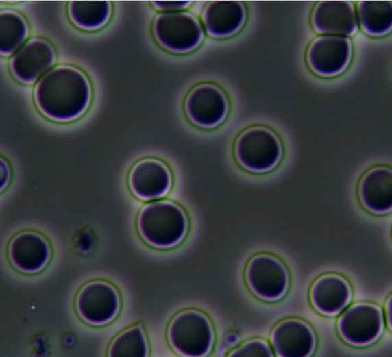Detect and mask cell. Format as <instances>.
<instances>
[{"label": "cell", "instance_id": "cb8c5ba5", "mask_svg": "<svg viewBox=\"0 0 392 357\" xmlns=\"http://www.w3.org/2000/svg\"><path fill=\"white\" fill-rule=\"evenodd\" d=\"M191 4V1H154L152 5L162 12L181 11Z\"/></svg>", "mask_w": 392, "mask_h": 357}, {"label": "cell", "instance_id": "9c48e42d", "mask_svg": "<svg viewBox=\"0 0 392 357\" xmlns=\"http://www.w3.org/2000/svg\"><path fill=\"white\" fill-rule=\"evenodd\" d=\"M75 306L84 321L93 325H102L111 322L117 316L121 300L117 290L112 284L95 280L80 289Z\"/></svg>", "mask_w": 392, "mask_h": 357}, {"label": "cell", "instance_id": "30bf717a", "mask_svg": "<svg viewBox=\"0 0 392 357\" xmlns=\"http://www.w3.org/2000/svg\"><path fill=\"white\" fill-rule=\"evenodd\" d=\"M352 45L347 36L322 35L310 45L306 54L307 63L316 74L326 77L343 72L351 61Z\"/></svg>", "mask_w": 392, "mask_h": 357}, {"label": "cell", "instance_id": "8992f818", "mask_svg": "<svg viewBox=\"0 0 392 357\" xmlns=\"http://www.w3.org/2000/svg\"><path fill=\"white\" fill-rule=\"evenodd\" d=\"M245 277L251 291L267 301L282 299L289 288L287 267L280 259L271 254L254 256L246 266Z\"/></svg>", "mask_w": 392, "mask_h": 357}, {"label": "cell", "instance_id": "44dd1931", "mask_svg": "<svg viewBox=\"0 0 392 357\" xmlns=\"http://www.w3.org/2000/svg\"><path fill=\"white\" fill-rule=\"evenodd\" d=\"M29 27L25 18L13 9L0 12V51L3 56L13 55L25 42Z\"/></svg>", "mask_w": 392, "mask_h": 357}, {"label": "cell", "instance_id": "8fae6325", "mask_svg": "<svg viewBox=\"0 0 392 357\" xmlns=\"http://www.w3.org/2000/svg\"><path fill=\"white\" fill-rule=\"evenodd\" d=\"M173 175L162 160L148 157L137 161L128 175L132 193L143 200H155L166 195L172 188Z\"/></svg>", "mask_w": 392, "mask_h": 357}, {"label": "cell", "instance_id": "4fadbf2b", "mask_svg": "<svg viewBox=\"0 0 392 357\" xmlns=\"http://www.w3.org/2000/svg\"><path fill=\"white\" fill-rule=\"evenodd\" d=\"M271 347L279 357H308L317 346L313 328L299 318H287L280 321L271 334Z\"/></svg>", "mask_w": 392, "mask_h": 357}, {"label": "cell", "instance_id": "7a4b0ae2", "mask_svg": "<svg viewBox=\"0 0 392 357\" xmlns=\"http://www.w3.org/2000/svg\"><path fill=\"white\" fill-rule=\"evenodd\" d=\"M137 228L148 245L159 249H170L186 238L189 220L186 211L178 203L160 199L149 202L140 209Z\"/></svg>", "mask_w": 392, "mask_h": 357}, {"label": "cell", "instance_id": "ba28073f", "mask_svg": "<svg viewBox=\"0 0 392 357\" xmlns=\"http://www.w3.org/2000/svg\"><path fill=\"white\" fill-rule=\"evenodd\" d=\"M184 109L191 123L198 127L210 130L225 121L230 111V102L219 86L205 82L195 86L188 93Z\"/></svg>", "mask_w": 392, "mask_h": 357}, {"label": "cell", "instance_id": "5b68a950", "mask_svg": "<svg viewBox=\"0 0 392 357\" xmlns=\"http://www.w3.org/2000/svg\"><path fill=\"white\" fill-rule=\"evenodd\" d=\"M157 42L175 53H187L196 49L204 37V27L193 14L184 11L162 12L152 24Z\"/></svg>", "mask_w": 392, "mask_h": 357}, {"label": "cell", "instance_id": "603a6c76", "mask_svg": "<svg viewBox=\"0 0 392 357\" xmlns=\"http://www.w3.org/2000/svg\"><path fill=\"white\" fill-rule=\"evenodd\" d=\"M230 357H272L274 352L269 343L262 338H252L233 350Z\"/></svg>", "mask_w": 392, "mask_h": 357}, {"label": "cell", "instance_id": "d6986e66", "mask_svg": "<svg viewBox=\"0 0 392 357\" xmlns=\"http://www.w3.org/2000/svg\"><path fill=\"white\" fill-rule=\"evenodd\" d=\"M358 23L369 35L388 34L392 25V4L388 1H361L356 11Z\"/></svg>", "mask_w": 392, "mask_h": 357}, {"label": "cell", "instance_id": "2e32d148", "mask_svg": "<svg viewBox=\"0 0 392 357\" xmlns=\"http://www.w3.org/2000/svg\"><path fill=\"white\" fill-rule=\"evenodd\" d=\"M247 10L238 1H212L202 12V22L208 34L226 38L238 33L245 23Z\"/></svg>", "mask_w": 392, "mask_h": 357}, {"label": "cell", "instance_id": "9a60e30c", "mask_svg": "<svg viewBox=\"0 0 392 357\" xmlns=\"http://www.w3.org/2000/svg\"><path fill=\"white\" fill-rule=\"evenodd\" d=\"M311 22L314 29L323 35L348 36L358 27L356 11L346 1H323L315 7Z\"/></svg>", "mask_w": 392, "mask_h": 357}, {"label": "cell", "instance_id": "7c38bea8", "mask_svg": "<svg viewBox=\"0 0 392 357\" xmlns=\"http://www.w3.org/2000/svg\"><path fill=\"white\" fill-rule=\"evenodd\" d=\"M56 58L55 49L49 41L34 37L25 41L12 55L10 68L18 81L31 84L53 67Z\"/></svg>", "mask_w": 392, "mask_h": 357}, {"label": "cell", "instance_id": "ffe728a7", "mask_svg": "<svg viewBox=\"0 0 392 357\" xmlns=\"http://www.w3.org/2000/svg\"><path fill=\"white\" fill-rule=\"evenodd\" d=\"M71 21L78 27L93 31L103 27L112 14L108 1H71L68 5Z\"/></svg>", "mask_w": 392, "mask_h": 357}, {"label": "cell", "instance_id": "7402d4cb", "mask_svg": "<svg viewBox=\"0 0 392 357\" xmlns=\"http://www.w3.org/2000/svg\"><path fill=\"white\" fill-rule=\"evenodd\" d=\"M146 335L140 325L127 329L111 343L108 354L112 357H145L148 355Z\"/></svg>", "mask_w": 392, "mask_h": 357}, {"label": "cell", "instance_id": "484cf974", "mask_svg": "<svg viewBox=\"0 0 392 357\" xmlns=\"http://www.w3.org/2000/svg\"><path fill=\"white\" fill-rule=\"evenodd\" d=\"M387 321L388 325L391 328V297L389 299L386 306Z\"/></svg>", "mask_w": 392, "mask_h": 357}, {"label": "cell", "instance_id": "d4e9b609", "mask_svg": "<svg viewBox=\"0 0 392 357\" xmlns=\"http://www.w3.org/2000/svg\"><path fill=\"white\" fill-rule=\"evenodd\" d=\"M10 169L7 162L1 159V188L3 189L9 182Z\"/></svg>", "mask_w": 392, "mask_h": 357}, {"label": "cell", "instance_id": "5bb4252c", "mask_svg": "<svg viewBox=\"0 0 392 357\" xmlns=\"http://www.w3.org/2000/svg\"><path fill=\"white\" fill-rule=\"evenodd\" d=\"M309 297L311 305L317 312L326 316H334L351 301L352 288L344 276L328 273L314 281Z\"/></svg>", "mask_w": 392, "mask_h": 357}, {"label": "cell", "instance_id": "6da1fadb", "mask_svg": "<svg viewBox=\"0 0 392 357\" xmlns=\"http://www.w3.org/2000/svg\"><path fill=\"white\" fill-rule=\"evenodd\" d=\"M93 89L86 74L70 64L53 66L37 82L34 99L38 109L48 119L68 122L88 110Z\"/></svg>", "mask_w": 392, "mask_h": 357}, {"label": "cell", "instance_id": "52a82bcc", "mask_svg": "<svg viewBox=\"0 0 392 357\" xmlns=\"http://www.w3.org/2000/svg\"><path fill=\"white\" fill-rule=\"evenodd\" d=\"M384 328L382 308L370 302H358L350 306L339 318L337 330L347 344L365 347L375 343Z\"/></svg>", "mask_w": 392, "mask_h": 357}, {"label": "cell", "instance_id": "ac0fdd59", "mask_svg": "<svg viewBox=\"0 0 392 357\" xmlns=\"http://www.w3.org/2000/svg\"><path fill=\"white\" fill-rule=\"evenodd\" d=\"M358 197L363 206L375 214L389 212L392 206V171L387 166L369 169L362 176Z\"/></svg>", "mask_w": 392, "mask_h": 357}, {"label": "cell", "instance_id": "277c9868", "mask_svg": "<svg viewBox=\"0 0 392 357\" xmlns=\"http://www.w3.org/2000/svg\"><path fill=\"white\" fill-rule=\"evenodd\" d=\"M167 335L172 348L188 357L208 355L215 339L210 320L204 312L195 309L177 314L169 325Z\"/></svg>", "mask_w": 392, "mask_h": 357}, {"label": "cell", "instance_id": "3957f363", "mask_svg": "<svg viewBox=\"0 0 392 357\" xmlns=\"http://www.w3.org/2000/svg\"><path fill=\"white\" fill-rule=\"evenodd\" d=\"M235 159L245 171L264 174L280 164L283 148L277 134L264 125H254L242 131L234 146Z\"/></svg>", "mask_w": 392, "mask_h": 357}, {"label": "cell", "instance_id": "e0dca14e", "mask_svg": "<svg viewBox=\"0 0 392 357\" xmlns=\"http://www.w3.org/2000/svg\"><path fill=\"white\" fill-rule=\"evenodd\" d=\"M12 264L23 273H34L41 271L49 262L51 249L41 234L31 231L18 234L9 245Z\"/></svg>", "mask_w": 392, "mask_h": 357}]
</instances>
